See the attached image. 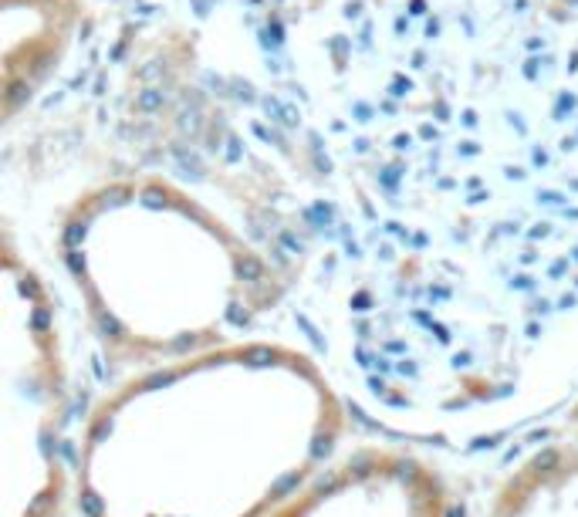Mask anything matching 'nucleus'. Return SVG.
<instances>
[{
	"label": "nucleus",
	"instance_id": "nucleus-1",
	"mask_svg": "<svg viewBox=\"0 0 578 517\" xmlns=\"http://www.w3.org/2000/svg\"><path fill=\"white\" fill-rule=\"evenodd\" d=\"M75 24V0H0V122L51 81Z\"/></svg>",
	"mask_w": 578,
	"mask_h": 517
},
{
	"label": "nucleus",
	"instance_id": "nucleus-2",
	"mask_svg": "<svg viewBox=\"0 0 578 517\" xmlns=\"http://www.w3.org/2000/svg\"><path fill=\"white\" fill-rule=\"evenodd\" d=\"M54 507V493H38L34 497V504L27 507V514L24 517H48V511Z\"/></svg>",
	"mask_w": 578,
	"mask_h": 517
},
{
	"label": "nucleus",
	"instance_id": "nucleus-3",
	"mask_svg": "<svg viewBox=\"0 0 578 517\" xmlns=\"http://www.w3.org/2000/svg\"><path fill=\"white\" fill-rule=\"evenodd\" d=\"M81 507H85V514H88V517L102 514V501H98V493H95V491H85V497H81Z\"/></svg>",
	"mask_w": 578,
	"mask_h": 517
},
{
	"label": "nucleus",
	"instance_id": "nucleus-4",
	"mask_svg": "<svg viewBox=\"0 0 578 517\" xmlns=\"http://www.w3.org/2000/svg\"><path fill=\"white\" fill-rule=\"evenodd\" d=\"M108 433H112V419H108V416H102V419H98V423H95V426H91L88 440H91V443H98V440H105V436H108Z\"/></svg>",
	"mask_w": 578,
	"mask_h": 517
},
{
	"label": "nucleus",
	"instance_id": "nucleus-5",
	"mask_svg": "<svg viewBox=\"0 0 578 517\" xmlns=\"http://www.w3.org/2000/svg\"><path fill=\"white\" fill-rule=\"evenodd\" d=\"M544 466H554V453H552V450H548V453H541L538 460L531 464V470H544Z\"/></svg>",
	"mask_w": 578,
	"mask_h": 517
}]
</instances>
